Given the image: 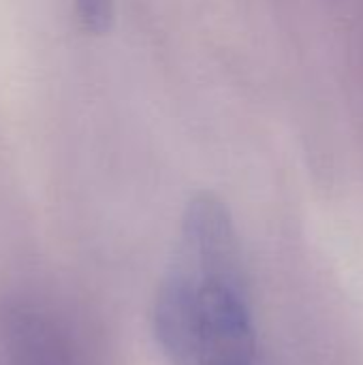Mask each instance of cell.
<instances>
[{
  "instance_id": "cell-3",
  "label": "cell",
  "mask_w": 363,
  "mask_h": 365,
  "mask_svg": "<svg viewBox=\"0 0 363 365\" xmlns=\"http://www.w3.org/2000/svg\"><path fill=\"white\" fill-rule=\"evenodd\" d=\"M73 9L79 26L92 36L109 32L116 17V0H73Z\"/></svg>"
},
{
  "instance_id": "cell-2",
  "label": "cell",
  "mask_w": 363,
  "mask_h": 365,
  "mask_svg": "<svg viewBox=\"0 0 363 365\" xmlns=\"http://www.w3.org/2000/svg\"><path fill=\"white\" fill-rule=\"evenodd\" d=\"M0 365H75L58 319L36 302L17 299L0 310Z\"/></svg>"
},
{
  "instance_id": "cell-1",
  "label": "cell",
  "mask_w": 363,
  "mask_h": 365,
  "mask_svg": "<svg viewBox=\"0 0 363 365\" xmlns=\"http://www.w3.org/2000/svg\"><path fill=\"white\" fill-rule=\"evenodd\" d=\"M152 329L173 365H261L237 227L210 190L182 212L154 293Z\"/></svg>"
}]
</instances>
